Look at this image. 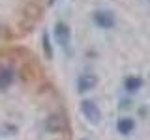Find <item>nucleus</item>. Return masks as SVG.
I'll use <instances>...</instances> for the list:
<instances>
[{"instance_id":"obj_7","label":"nucleus","mask_w":150,"mask_h":140,"mask_svg":"<svg viewBox=\"0 0 150 140\" xmlns=\"http://www.w3.org/2000/svg\"><path fill=\"white\" fill-rule=\"evenodd\" d=\"M4 37V32H2V26H0V39H2Z\"/></svg>"},{"instance_id":"obj_1","label":"nucleus","mask_w":150,"mask_h":140,"mask_svg":"<svg viewBox=\"0 0 150 140\" xmlns=\"http://www.w3.org/2000/svg\"><path fill=\"white\" fill-rule=\"evenodd\" d=\"M92 21H94L96 26L105 28V30H109V28L115 26V15H112L111 11H107V9H98V11H94Z\"/></svg>"},{"instance_id":"obj_5","label":"nucleus","mask_w":150,"mask_h":140,"mask_svg":"<svg viewBox=\"0 0 150 140\" xmlns=\"http://www.w3.org/2000/svg\"><path fill=\"white\" fill-rule=\"evenodd\" d=\"M141 86H143V78L141 77H126V80H124V88L128 92H137L141 90Z\"/></svg>"},{"instance_id":"obj_3","label":"nucleus","mask_w":150,"mask_h":140,"mask_svg":"<svg viewBox=\"0 0 150 140\" xmlns=\"http://www.w3.org/2000/svg\"><path fill=\"white\" fill-rule=\"evenodd\" d=\"M69 37H71V30H69V26L66 24V22L58 21L54 24V39L58 41L62 47H66L69 43Z\"/></svg>"},{"instance_id":"obj_2","label":"nucleus","mask_w":150,"mask_h":140,"mask_svg":"<svg viewBox=\"0 0 150 140\" xmlns=\"http://www.w3.org/2000/svg\"><path fill=\"white\" fill-rule=\"evenodd\" d=\"M15 69L9 65H0V90H8L15 84Z\"/></svg>"},{"instance_id":"obj_8","label":"nucleus","mask_w":150,"mask_h":140,"mask_svg":"<svg viewBox=\"0 0 150 140\" xmlns=\"http://www.w3.org/2000/svg\"><path fill=\"white\" fill-rule=\"evenodd\" d=\"M51 2H54V0H51Z\"/></svg>"},{"instance_id":"obj_4","label":"nucleus","mask_w":150,"mask_h":140,"mask_svg":"<svg viewBox=\"0 0 150 140\" xmlns=\"http://www.w3.org/2000/svg\"><path fill=\"white\" fill-rule=\"evenodd\" d=\"M96 84H98V77H96V75H94V73H84V75L79 77L77 88H79V92H88V90H94Z\"/></svg>"},{"instance_id":"obj_6","label":"nucleus","mask_w":150,"mask_h":140,"mask_svg":"<svg viewBox=\"0 0 150 140\" xmlns=\"http://www.w3.org/2000/svg\"><path fill=\"white\" fill-rule=\"evenodd\" d=\"M41 41H43L45 56H47V58H51V56H53V50H51V39H49V34H47V32H43V37H41Z\"/></svg>"}]
</instances>
